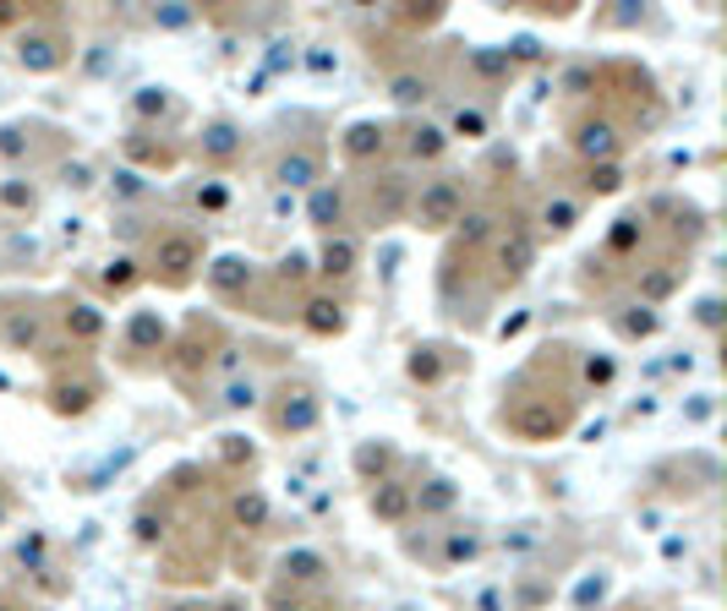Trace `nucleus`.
<instances>
[{
	"mask_svg": "<svg viewBox=\"0 0 727 611\" xmlns=\"http://www.w3.org/2000/svg\"><path fill=\"white\" fill-rule=\"evenodd\" d=\"M460 213H465V186L455 175L422 181V192H416V224L422 230H449V224H460Z\"/></svg>",
	"mask_w": 727,
	"mask_h": 611,
	"instance_id": "nucleus-1",
	"label": "nucleus"
},
{
	"mask_svg": "<svg viewBox=\"0 0 727 611\" xmlns=\"http://www.w3.org/2000/svg\"><path fill=\"white\" fill-rule=\"evenodd\" d=\"M197 268H203V241H197L192 230H165V235L154 241V273H159L165 284H186Z\"/></svg>",
	"mask_w": 727,
	"mask_h": 611,
	"instance_id": "nucleus-2",
	"label": "nucleus"
},
{
	"mask_svg": "<svg viewBox=\"0 0 727 611\" xmlns=\"http://www.w3.org/2000/svg\"><path fill=\"white\" fill-rule=\"evenodd\" d=\"M618 148H623V137H618V126L607 115H591V121L574 126V154L585 164H618Z\"/></svg>",
	"mask_w": 727,
	"mask_h": 611,
	"instance_id": "nucleus-3",
	"label": "nucleus"
},
{
	"mask_svg": "<svg viewBox=\"0 0 727 611\" xmlns=\"http://www.w3.org/2000/svg\"><path fill=\"white\" fill-rule=\"evenodd\" d=\"M339 148H344L350 164H373V159H384V148H389V126H378V121H355V126H344Z\"/></svg>",
	"mask_w": 727,
	"mask_h": 611,
	"instance_id": "nucleus-4",
	"label": "nucleus"
},
{
	"mask_svg": "<svg viewBox=\"0 0 727 611\" xmlns=\"http://www.w3.org/2000/svg\"><path fill=\"white\" fill-rule=\"evenodd\" d=\"M301 328H306L312 339H339V333H344V301H339V295H312V301L301 306Z\"/></svg>",
	"mask_w": 727,
	"mask_h": 611,
	"instance_id": "nucleus-5",
	"label": "nucleus"
},
{
	"mask_svg": "<svg viewBox=\"0 0 727 611\" xmlns=\"http://www.w3.org/2000/svg\"><path fill=\"white\" fill-rule=\"evenodd\" d=\"M17 61H23L28 72H56V66L66 61V39H61V34H23V39H17Z\"/></svg>",
	"mask_w": 727,
	"mask_h": 611,
	"instance_id": "nucleus-6",
	"label": "nucleus"
},
{
	"mask_svg": "<svg viewBox=\"0 0 727 611\" xmlns=\"http://www.w3.org/2000/svg\"><path fill=\"white\" fill-rule=\"evenodd\" d=\"M279 399H284V404L274 410V426H279V431H290V437H301V431H312V426H317V415H323V410H317V399H312L306 388H295V393L284 388Z\"/></svg>",
	"mask_w": 727,
	"mask_h": 611,
	"instance_id": "nucleus-7",
	"label": "nucleus"
},
{
	"mask_svg": "<svg viewBox=\"0 0 727 611\" xmlns=\"http://www.w3.org/2000/svg\"><path fill=\"white\" fill-rule=\"evenodd\" d=\"M367 508H373L384 524H405V518L416 513V508H411V486H405V480H373Z\"/></svg>",
	"mask_w": 727,
	"mask_h": 611,
	"instance_id": "nucleus-8",
	"label": "nucleus"
},
{
	"mask_svg": "<svg viewBox=\"0 0 727 611\" xmlns=\"http://www.w3.org/2000/svg\"><path fill=\"white\" fill-rule=\"evenodd\" d=\"M306 219H312L323 235H339V224H344V186L317 181V186H312V203H306Z\"/></svg>",
	"mask_w": 727,
	"mask_h": 611,
	"instance_id": "nucleus-9",
	"label": "nucleus"
},
{
	"mask_svg": "<svg viewBox=\"0 0 727 611\" xmlns=\"http://www.w3.org/2000/svg\"><path fill=\"white\" fill-rule=\"evenodd\" d=\"M355 262H361V246H355V235H328L323 241V257H317V273L323 279H350L355 273Z\"/></svg>",
	"mask_w": 727,
	"mask_h": 611,
	"instance_id": "nucleus-10",
	"label": "nucleus"
},
{
	"mask_svg": "<svg viewBox=\"0 0 727 611\" xmlns=\"http://www.w3.org/2000/svg\"><path fill=\"white\" fill-rule=\"evenodd\" d=\"M279 186H317L323 181V164H317V148H290L274 170Z\"/></svg>",
	"mask_w": 727,
	"mask_h": 611,
	"instance_id": "nucleus-11",
	"label": "nucleus"
},
{
	"mask_svg": "<svg viewBox=\"0 0 727 611\" xmlns=\"http://www.w3.org/2000/svg\"><path fill=\"white\" fill-rule=\"evenodd\" d=\"M203 159H214V164H225V159H235L241 154V132L230 126V121H214V126H203Z\"/></svg>",
	"mask_w": 727,
	"mask_h": 611,
	"instance_id": "nucleus-12",
	"label": "nucleus"
},
{
	"mask_svg": "<svg viewBox=\"0 0 727 611\" xmlns=\"http://www.w3.org/2000/svg\"><path fill=\"white\" fill-rule=\"evenodd\" d=\"M208 284H214L219 295H241V290L252 284V262H246V257H219V262L208 268Z\"/></svg>",
	"mask_w": 727,
	"mask_h": 611,
	"instance_id": "nucleus-13",
	"label": "nucleus"
},
{
	"mask_svg": "<svg viewBox=\"0 0 727 611\" xmlns=\"http://www.w3.org/2000/svg\"><path fill=\"white\" fill-rule=\"evenodd\" d=\"M405 154L422 159V164H427V159H444V154H449V132H444V126H411V132H405Z\"/></svg>",
	"mask_w": 727,
	"mask_h": 611,
	"instance_id": "nucleus-14",
	"label": "nucleus"
},
{
	"mask_svg": "<svg viewBox=\"0 0 727 611\" xmlns=\"http://www.w3.org/2000/svg\"><path fill=\"white\" fill-rule=\"evenodd\" d=\"M498 262H504V279H520V273H525V268L536 262V241L514 230V235H509V241L498 246Z\"/></svg>",
	"mask_w": 727,
	"mask_h": 611,
	"instance_id": "nucleus-15",
	"label": "nucleus"
},
{
	"mask_svg": "<svg viewBox=\"0 0 727 611\" xmlns=\"http://www.w3.org/2000/svg\"><path fill=\"white\" fill-rule=\"evenodd\" d=\"M126 344H132V350H148V355L165 350V317H159V311H137L132 328H126Z\"/></svg>",
	"mask_w": 727,
	"mask_h": 611,
	"instance_id": "nucleus-16",
	"label": "nucleus"
},
{
	"mask_svg": "<svg viewBox=\"0 0 727 611\" xmlns=\"http://www.w3.org/2000/svg\"><path fill=\"white\" fill-rule=\"evenodd\" d=\"M455 502H460L455 480H427L422 491H411V508H416V513H449Z\"/></svg>",
	"mask_w": 727,
	"mask_h": 611,
	"instance_id": "nucleus-17",
	"label": "nucleus"
},
{
	"mask_svg": "<svg viewBox=\"0 0 727 611\" xmlns=\"http://www.w3.org/2000/svg\"><path fill=\"white\" fill-rule=\"evenodd\" d=\"M137 279H143L137 257H110V262H105V273H99V284H105L110 295H126V290H132Z\"/></svg>",
	"mask_w": 727,
	"mask_h": 611,
	"instance_id": "nucleus-18",
	"label": "nucleus"
},
{
	"mask_svg": "<svg viewBox=\"0 0 727 611\" xmlns=\"http://www.w3.org/2000/svg\"><path fill=\"white\" fill-rule=\"evenodd\" d=\"M230 513H235V524H246V529H263V524H268V497L246 486V491H235Z\"/></svg>",
	"mask_w": 727,
	"mask_h": 611,
	"instance_id": "nucleus-19",
	"label": "nucleus"
},
{
	"mask_svg": "<svg viewBox=\"0 0 727 611\" xmlns=\"http://www.w3.org/2000/svg\"><path fill=\"white\" fill-rule=\"evenodd\" d=\"M482 557V535L476 529H449L444 535V562L455 567V562H476Z\"/></svg>",
	"mask_w": 727,
	"mask_h": 611,
	"instance_id": "nucleus-20",
	"label": "nucleus"
},
{
	"mask_svg": "<svg viewBox=\"0 0 727 611\" xmlns=\"http://www.w3.org/2000/svg\"><path fill=\"white\" fill-rule=\"evenodd\" d=\"M493 132V115L482 110V105H460L455 110V137H471V143H482Z\"/></svg>",
	"mask_w": 727,
	"mask_h": 611,
	"instance_id": "nucleus-21",
	"label": "nucleus"
},
{
	"mask_svg": "<svg viewBox=\"0 0 727 611\" xmlns=\"http://www.w3.org/2000/svg\"><path fill=\"white\" fill-rule=\"evenodd\" d=\"M94 410V388L88 382H61L56 388V415H88Z\"/></svg>",
	"mask_w": 727,
	"mask_h": 611,
	"instance_id": "nucleus-22",
	"label": "nucleus"
},
{
	"mask_svg": "<svg viewBox=\"0 0 727 611\" xmlns=\"http://www.w3.org/2000/svg\"><path fill=\"white\" fill-rule=\"evenodd\" d=\"M389 464H395V448H389V442H361V448H355V469L367 475V480L384 475Z\"/></svg>",
	"mask_w": 727,
	"mask_h": 611,
	"instance_id": "nucleus-23",
	"label": "nucleus"
},
{
	"mask_svg": "<svg viewBox=\"0 0 727 611\" xmlns=\"http://www.w3.org/2000/svg\"><path fill=\"white\" fill-rule=\"evenodd\" d=\"M542 224H547L553 235H569V230L580 224V203H569V197H558V203H547V208H542Z\"/></svg>",
	"mask_w": 727,
	"mask_h": 611,
	"instance_id": "nucleus-24",
	"label": "nucleus"
},
{
	"mask_svg": "<svg viewBox=\"0 0 727 611\" xmlns=\"http://www.w3.org/2000/svg\"><path fill=\"white\" fill-rule=\"evenodd\" d=\"M66 333H72V339H99V333H105L99 306H72V311H66Z\"/></svg>",
	"mask_w": 727,
	"mask_h": 611,
	"instance_id": "nucleus-25",
	"label": "nucleus"
},
{
	"mask_svg": "<svg viewBox=\"0 0 727 611\" xmlns=\"http://www.w3.org/2000/svg\"><path fill=\"white\" fill-rule=\"evenodd\" d=\"M618 328H623V339H651V333L662 328V317H656L651 306H629V311L618 317Z\"/></svg>",
	"mask_w": 727,
	"mask_h": 611,
	"instance_id": "nucleus-26",
	"label": "nucleus"
},
{
	"mask_svg": "<svg viewBox=\"0 0 727 611\" xmlns=\"http://www.w3.org/2000/svg\"><path fill=\"white\" fill-rule=\"evenodd\" d=\"M405 371H411V382H444V361H438V350H411V361H405Z\"/></svg>",
	"mask_w": 727,
	"mask_h": 611,
	"instance_id": "nucleus-27",
	"label": "nucleus"
},
{
	"mask_svg": "<svg viewBox=\"0 0 727 611\" xmlns=\"http://www.w3.org/2000/svg\"><path fill=\"white\" fill-rule=\"evenodd\" d=\"M323 573H328V562H323L317 551H295V557H284V578L312 584V578H323Z\"/></svg>",
	"mask_w": 727,
	"mask_h": 611,
	"instance_id": "nucleus-28",
	"label": "nucleus"
},
{
	"mask_svg": "<svg viewBox=\"0 0 727 611\" xmlns=\"http://www.w3.org/2000/svg\"><path fill=\"white\" fill-rule=\"evenodd\" d=\"M585 192H596V197H613V192H623V170H618V164H591V175H585Z\"/></svg>",
	"mask_w": 727,
	"mask_h": 611,
	"instance_id": "nucleus-29",
	"label": "nucleus"
},
{
	"mask_svg": "<svg viewBox=\"0 0 727 611\" xmlns=\"http://www.w3.org/2000/svg\"><path fill=\"white\" fill-rule=\"evenodd\" d=\"M0 213H34V186L28 181H7L0 186Z\"/></svg>",
	"mask_w": 727,
	"mask_h": 611,
	"instance_id": "nucleus-30",
	"label": "nucleus"
},
{
	"mask_svg": "<svg viewBox=\"0 0 727 611\" xmlns=\"http://www.w3.org/2000/svg\"><path fill=\"white\" fill-rule=\"evenodd\" d=\"M580 377H585V388H607V382L618 377V361H613V355H585Z\"/></svg>",
	"mask_w": 727,
	"mask_h": 611,
	"instance_id": "nucleus-31",
	"label": "nucleus"
},
{
	"mask_svg": "<svg viewBox=\"0 0 727 611\" xmlns=\"http://www.w3.org/2000/svg\"><path fill=\"white\" fill-rule=\"evenodd\" d=\"M192 203H197L203 213H225V208H230V192H225L219 181H203V186L192 192Z\"/></svg>",
	"mask_w": 727,
	"mask_h": 611,
	"instance_id": "nucleus-32",
	"label": "nucleus"
},
{
	"mask_svg": "<svg viewBox=\"0 0 727 611\" xmlns=\"http://www.w3.org/2000/svg\"><path fill=\"white\" fill-rule=\"evenodd\" d=\"M673 284H678V273L667 268V273H651V279H640V301L645 306H656V301H667L673 295Z\"/></svg>",
	"mask_w": 727,
	"mask_h": 611,
	"instance_id": "nucleus-33",
	"label": "nucleus"
},
{
	"mask_svg": "<svg viewBox=\"0 0 727 611\" xmlns=\"http://www.w3.org/2000/svg\"><path fill=\"white\" fill-rule=\"evenodd\" d=\"M39 333H45V322L28 311V317H12V344L17 350H28V344H39Z\"/></svg>",
	"mask_w": 727,
	"mask_h": 611,
	"instance_id": "nucleus-34",
	"label": "nucleus"
},
{
	"mask_svg": "<svg viewBox=\"0 0 727 611\" xmlns=\"http://www.w3.org/2000/svg\"><path fill=\"white\" fill-rule=\"evenodd\" d=\"M422 99H427V83H422V77H395V105L411 110V105H422Z\"/></svg>",
	"mask_w": 727,
	"mask_h": 611,
	"instance_id": "nucleus-35",
	"label": "nucleus"
},
{
	"mask_svg": "<svg viewBox=\"0 0 727 611\" xmlns=\"http://www.w3.org/2000/svg\"><path fill=\"white\" fill-rule=\"evenodd\" d=\"M487 230H493V219H487V213H460V241H465V246L487 241Z\"/></svg>",
	"mask_w": 727,
	"mask_h": 611,
	"instance_id": "nucleus-36",
	"label": "nucleus"
},
{
	"mask_svg": "<svg viewBox=\"0 0 727 611\" xmlns=\"http://www.w3.org/2000/svg\"><path fill=\"white\" fill-rule=\"evenodd\" d=\"M640 235H645V224H640V219H618V230L607 235V246H613V252H629Z\"/></svg>",
	"mask_w": 727,
	"mask_h": 611,
	"instance_id": "nucleus-37",
	"label": "nucleus"
},
{
	"mask_svg": "<svg viewBox=\"0 0 727 611\" xmlns=\"http://www.w3.org/2000/svg\"><path fill=\"white\" fill-rule=\"evenodd\" d=\"M165 110H170L165 88H143V94H137V115H165Z\"/></svg>",
	"mask_w": 727,
	"mask_h": 611,
	"instance_id": "nucleus-38",
	"label": "nucleus"
},
{
	"mask_svg": "<svg viewBox=\"0 0 727 611\" xmlns=\"http://www.w3.org/2000/svg\"><path fill=\"white\" fill-rule=\"evenodd\" d=\"M257 459V448L252 442H241V437H225V464H252Z\"/></svg>",
	"mask_w": 727,
	"mask_h": 611,
	"instance_id": "nucleus-39",
	"label": "nucleus"
},
{
	"mask_svg": "<svg viewBox=\"0 0 727 611\" xmlns=\"http://www.w3.org/2000/svg\"><path fill=\"white\" fill-rule=\"evenodd\" d=\"M225 404H230V410H252V404H257V388H252V382H235Z\"/></svg>",
	"mask_w": 727,
	"mask_h": 611,
	"instance_id": "nucleus-40",
	"label": "nucleus"
},
{
	"mask_svg": "<svg viewBox=\"0 0 727 611\" xmlns=\"http://www.w3.org/2000/svg\"><path fill=\"white\" fill-rule=\"evenodd\" d=\"M17 557H23V562H39V557H45V535H28V540L17 546Z\"/></svg>",
	"mask_w": 727,
	"mask_h": 611,
	"instance_id": "nucleus-41",
	"label": "nucleus"
},
{
	"mask_svg": "<svg viewBox=\"0 0 727 611\" xmlns=\"http://www.w3.org/2000/svg\"><path fill=\"white\" fill-rule=\"evenodd\" d=\"M137 540H159V524H154V513H137Z\"/></svg>",
	"mask_w": 727,
	"mask_h": 611,
	"instance_id": "nucleus-42",
	"label": "nucleus"
},
{
	"mask_svg": "<svg viewBox=\"0 0 727 611\" xmlns=\"http://www.w3.org/2000/svg\"><path fill=\"white\" fill-rule=\"evenodd\" d=\"M23 17H28V12H17L12 0H0V28H12V23H23Z\"/></svg>",
	"mask_w": 727,
	"mask_h": 611,
	"instance_id": "nucleus-43",
	"label": "nucleus"
},
{
	"mask_svg": "<svg viewBox=\"0 0 727 611\" xmlns=\"http://www.w3.org/2000/svg\"><path fill=\"white\" fill-rule=\"evenodd\" d=\"M66 186H88V170L83 164H66Z\"/></svg>",
	"mask_w": 727,
	"mask_h": 611,
	"instance_id": "nucleus-44",
	"label": "nucleus"
},
{
	"mask_svg": "<svg viewBox=\"0 0 727 611\" xmlns=\"http://www.w3.org/2000/svg\"><path fill=\"white\" fill-rule=\"evenodd\" d=\"M219 611H241V606H219Z\"/></svg>",
	"mask_w": 727,
	"mask_h": 611,
	"instance_id": "nucleus-45",
	"label": "nucleus"
},
{
	"mask_svg": "<svg viewBox=\"0 0 727 611\" xmlns=\"http://www.w3.org/2000/svg\"><path fill=\"white\" fill-rule=\"evenodd\" d=\"M306 611H328V606H306Z\"/></svg>",
	"mask_w": 727,
	"mask_h": 611,
	"instance_id": "nucleus-46",
	"label": "nucleus"
},
{
	"mask_svg": "<svg viewBox=\"0 0 727 611\" xmlns=\"http://www.w3.org/2000/svg\"><path fill=\"white\" fill-rule=\"evenodd\" d=\"M175 611H186V606H175Z\"/></svg>",
	"mask_w": 727,
	"mask_h": 611,
	"instance_id": "nucleus-47",
	"label": "nucleus"
}]
</instances>
